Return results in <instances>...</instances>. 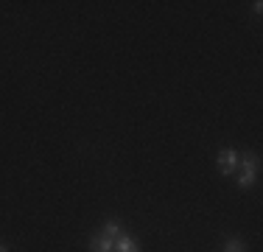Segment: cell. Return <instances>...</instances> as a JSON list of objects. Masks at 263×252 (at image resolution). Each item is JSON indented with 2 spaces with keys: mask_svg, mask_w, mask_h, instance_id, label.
<instances>
[{
  "mask_svg": "<svg viewBox=\"0 0 263 252\" xmlns=\"http://www.w3.org/2000/svg\"><path fill=\"white\" fill-rule=\"evenodd\" d=\"M238 168H241V174H238V188L241 191H249V188L258 182V174H260V160H258V154H243V157H238Z\"/></svg>",
  "mask_w": 263,
  "mask_h": 252,
  "instance_id": "6da1fadb",
  "label": "cell"
},
{
  "mask_svg": "<svg viewBox=\"0 0 263 252\" xmlns=\"http://www.w3.org/2000/svg\"><path fill=\"white\" fill-rule=\"evenodd\" d=\"M235 168H238V151L235 149H221L218 151V174L230 176V174H235Z\"/></svg>",
  "mask_w": 263,
  "mask_h": 252,
  "instance_id": "7a4b0ae2",
  "label": "cell"
},
{
  "mask_svg": "<svg viewBox=\"0 0 263 252\" xmlns=\"http://www.w3.org/2000/svg\"><path fill=\"white\" fill-rule=\"evenodd\" d=\"M90 252H115V238H109L106 232L92 236L90 238Z\"/></svg>",
  "mask_w": 263,
  "mask_h": 252,
  "instance_id": "3957f363",
  "label": "cell"
},
{
  "mask_svg": "<svg viewBox=\"0 0 263 252\" xmlns=\"http://www.w3.org/2000/svg\"><path fill=\"white\" fill-rule=\"evenodd\" d=\"M115 252H140V244L132 236H126V232H121V236L115 238Z\"/></svg>",
  "mask_w": 263,
  "mask_h": 252,
  "instance_id": "277c9868",
  "label": "cell"
},
{
  "mask_svg": "<svg viewBox=\"0 0 263 252\" xmlns=\"http://www.w3.org/2000/svg\"><path fill=\"white\" fill-rule=\"evenodd\" d=\"M101 232H106L109 238H118V236H121V224H118V222H106Z\"/></svg>",
  "mask_w": 263,
  "mask_h": 252,
  "instance_id": "5b68a950",
  "label": "cell"
},
{
  "mask_svg": "<svg viewBox=\"0 0 263 252\" xmlns=\"http://www.w3.org/2000/svg\"><path fill=\"white\" fill-rule=\"evenodd\" d=\"M224 252H243V241L241 238H230V241L224 244Z\"/></svg>",
  "mask_w": 263,
  "mask_h": 252,
  "instance_id": "8992f818",
  "label": "cell"
},
{
  "mask_svg": "<svg viewBox=\"0 0 263 252\" xmlns=\"http://www.w3.org/2000/svg\"><path fill=\"white\" fill-rule=\"evenodd\" d=\"M252 9H255V14H260V11H263V3H260V0H255Z\"/></svg>",
  "mask_w": 263,
  "mask_h": 252,
  "instance_id": "52a82bcc",
  "label": "cell"
},
{
  "mask_svg": "<svg viewBox=\"0 0 263 252\" xmlns=\"http://www.w3.org/2000/svg\"><path fill=\"white\" fill-rule=\"evenodd\" d=\"M0 252H9V247H6V244H0Z\"/></svg>",
  "mask_w": 263,
  "mask_h": 252,
  "instance_id": "ba28073f",
  "label": "cell"
}]
</instances>
